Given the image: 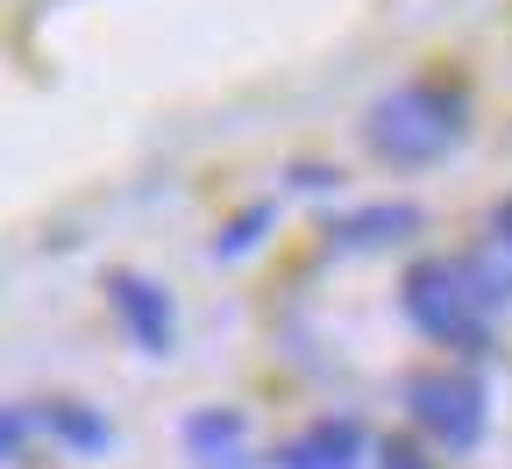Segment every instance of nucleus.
I'll return each mask as SVG.
<instances>
[{"label": "nucleus", "instance_id": "nucleus-1", "mask_svg": "<svg viewBox=\"0 0 512 469\" xmlns=\"http://www.w3.org/2000/svg\"><path fill=\"white\" fill-rule=\"evenodd\" d=\"M463 100L456 93H441V86H399V93H384L363 121V136L377 157H392V164H434L441 150H456L463 143Z\"/></svg>", "mask_w": 512, "mask_h": 469}, {"label": "nucleus", "instance_id": "nucleus-2", "mask_svg": "<svg viewBox=\"0 0 512 469\" xmlns=\"http://www.w3.org/2000/svg\"><path fill=\"white\" fill-rule=\"evenodd\" d=\"M406 320L434 342L463 349V356H484L491 349V306L477 299L463 263H413L406 271Z\"/></svg>", "mask_w": 512, "mask_h": 469}, {"label": "nucleus", "instance_id": "nucleus-3", "mask_svg": "<svg viewBox=\"0 0 512 469\" xmlns=\"http://www.w3.org/2000/svg\"><path fill=\"white\" fill-rule=\"evenodd\" d=\"M413 420L448 448V455H470L484 441V384L470 370H434V377H413Z\"/></svg>", "mask_w": 512, "mask_h": 469}, {"label": "nucleus", "instance_id": "nucleus-4", "mask_svg": "<svg viewBox=\"0 0 512 469\" xmlns=\"http://www.w3.org/2000/svg\"><path fill=\"white\" fill-rule=\"evenodd\" d=\"M107 306L121 313L128 342H136L143 356H164L178 342V313H171V292L150 285L143 271H107Z\"/></svg>", "mask_w": 512, "mask_h": 469}, {"label": "nucleus", "instance_id": "nucleus-5", "mask_svg": "<svg viewBox=\"0 0 512 469\" xmlns=\"http://www.w3.org/2000/svg\"><path fill=\"white\" fill-rule=\"evenodd\" d=\"M271 462L278 469H363V427L356 420H320L299 441H285Z\"/></svg>", "mask_w": 512, "mask_h": 469}, {"label": "nucleus", "instance_id": "nucleus-6", "mask_svg": "<svg viewBox=\"0 0 512 469\" xmlns=\"http://www.w3.org/2000/svg\"><path fill=\"white\" fill-rule=\"evenodd\" d=\"M36 427H50L72 455H107V448H114V427H107L93 406H79V398H50V406L36 413Z\"/></svg>", "mask_w": 512, "mask_h": 469}, {"label": "nucleus", "instance_id": "nucleus-7", "mask_svg": "<svg viewBox=\"0 0 512 469\" xmlns=\"http://www.w3.org/2000/svg\"><path fill=\"white\" fill-rule=\"evenodd\" d=\"M420 228V207H406V199H392V207H363L349 221H335V242L342 249H377V242H399Z\"/></svg>", "mask_w": 512, "mask_h": 469}, {"label": "nucleus", "instance_id": "nucleus-8", "mask_svg": "<svg viewBox=\"0 0 512 469\" xmlns=\"http://www.w3.org/2000/svg\"><path fill=\"white\" fill-rule=\"evenodd\" d=\"M242 427H249V420H242L235 406H214V413H192V420H185V441H192V455H214V462H221V455L242 448Z\"/></svg>", "mask_w": 512, "mask_h": 469}, {"label": "nucleus", "instance_id": "nucleus-9", "mask_svg": "<svg viewBox=\"0 0 512 469\" xmlns=\"http://www.w3.org/2000/svg\"><path fill=\"white\" fill-rule=\"evenodd\" d=\"M264 228H271V207H249V214L214 242V256H242V249H256V242H264Z\"/></svg>", "mask_w": 512, "mask_h": 469}, {"label": "nucleus", "instance_id": "nucleus-10", "mask_svg": "<svg viewBox=\"0 0 512 469\" xmlns=\"http://www.w3.org/2000/svg\"><path fill=\"white\" fill-rule=\"evenodd\" d=\"M29 427H36V413H15V406H0V462H15V455H22Z\"/></svg>", "mask_w": 512, "mask_h": 469}, {"label": "nucleus", "instance_id": "nucleus-11", "mask_svg": "<svg viewBox=\"0 0 512 469\" xmlns=\"http://www.w3.org/2000/svg\"><path fill=\"white\" fill-rule=\"evenodd\" d=\"M377 469H434V462H427L413 441H384V448H377Z\"/></svg>", "mask_w": 512, "mask_h": 469}, {"label": "nucleus", "instance_id": "nucleus-12", "mask_svg": "<svg viewBox=\"0 0 512 469\" xmlns=\"http://www.w3.org/2000/svg\"><path fill=\"white\" fill-rule=\"evenodd\" d=\"M491 228H498V242H512V199H498V207H491Z\"/></svg>", "mask_w": 512, "mask_h": 469}]
</instances>
